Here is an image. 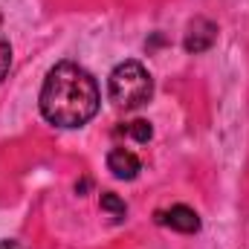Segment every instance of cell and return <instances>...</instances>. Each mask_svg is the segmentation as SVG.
Returning a JSON list of instances; mask_svg holds the SVG:
<instances>
[{
	"label": "cell",
	"mask_w": 249,
	"mask_h": 249,
	"mask_svg": "<svg viewBox=\"0 0 249 249\" xmlns=\"http://www.w3.org/2000/svg\"><path fill=\"white\" fill-rule=\"evenodd\" d=\"M9 67H12V47L0 38V81L6 78V72H9Z\"/></svg>",
	"instance_id": "8"
},
{
	"label": "cell",
	"mask_w": 249,
	"mask_h": 249,
	"mask_svg": "<svg viewBox=\"0 0 249 249\" xmlns=\"http://www.w3.org/2000/svg\"><path fill=\"white\" fill-rule=\"evenodd\" d=\"M107 171H113L116 180H136L139 171H142V162L133 151L127 148H113L107 154Z\"/></svg>",
	"instance_id": "5"
},
{
	"label": "cell",
	"mask_w": 249,
	"mask_h": 249,
	"mask_svg": "<svg viewBox=\"0 0 249 249\" xmlns=\"http://www.w3.org/2000/svg\"><path fill=\"white\" fill-rule=\"evenodd\" d=\"M217 41V26L212 23V20H206V18H194L191 23H188L186 29V38H183V47H186L188 53H206V50H212V44Z\"/></svg>",
	"instance_id": "3"
},
{
	"label": "cell",
	"mask_w": 249,
	"mask_h": 249,
	"mask_svg": "<svg viewBox=\"0 0 249 249\" xmlns=\"http://www.w3.org/2000/svg\"><path fill=\"white\" fill-rule=\"evenodd\" d=\"M0 249H20V244H15V241H0Z\"/></svg>",
	"instance_id": "9"
},
{
	"label": "cell",
	"mask_w": 249,
	"mask_h": 249,
	"mask_svg": "<svg viewBox=\"0 0 249 249\" xmlns=\"http://www.w3.org/2000/svg\"><path fill=\"white\" fill-rule=\"evenodd\" d=\"M102 96H99V84L96 78L78 67L75 61H61L55 64L41 87L38 96V107L41 116L55 127H81L99 113Z\"/></svg>",
	"instance_id": "1"
},
{
	"label": "cell",
	"mask_w": 249,
	"mask_h": 249,
	"mask_svg": "<svg viewBox=\"0 0 249 249\" xmlns=\"http://www.w3.org/2000/svg\"><path fill=\"white\" fill-rule=\"evenodd\" d=\"M119 133H124V136H133L136 142H148L151 136H154V130H151V124L145 122V119H136V122H127L119 130Z\"/></svg>",
	"instance_id": "6"
},
{
	"label": "cell",
	"mask_w": 249,
	"mask_h": 249,
	"mask_svg": "<svg viewBox=\"0 0 249 249\" xmlns=\"http://www.w3.org/2000/svg\"><path fill=\"white\" fill-rule=\"evenodd\" d=\"M102 209H105V212H110V217H113V220H124V214H127L124 203L116 197V194H102Z\"/></svg>",
	"instance_id": "7"
},
{
	"label": "cell",
	"mask_w": 249,
	"mask_h": 249,
	"mask_svg": "<svg viewBox=\"0 0 249 249\" xmlns=\"http://www.w3.org/2000/svg\"><path fill=\"white\" fill-rule=\"evenodd\" d=\"M107 93L119 110H139L154 96V78L139 61H122L107 78Z\"/></svg>",
	"instance_id": "2"
},
{
	"label": "cell",
	"mask_w": 249,
	"mask_h": 249,
	"mask_svg": "<svg viewBox=\"0 0 249 249\" xmlns=\"http://www.w3.org/2000/svg\"><path fill=\"white\" fill-rule=\"evenodd\" d=\"M157 223H162V226H168V229H174V232H183V235H194V232L200 229L197 212L188 209V206H183V203H177V206H171V209H165V212H157Z\"/></svg>",
	"instance_id": "4"
}]
</instances>
